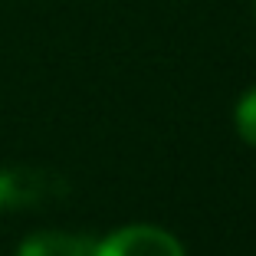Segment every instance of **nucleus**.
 I'll use <instances>...</instances> for the list:
<instances>
[{
    "mask_svg": "<svg viewBox=\"0 0 256 256\" xmlns=\"http://www.w3.org/2000/svg\"><path fill=\"white\" fill-rule=\"evenodd\" d=\"M66 181L43 168H0V210L33 207L50 197L66 194Z\"/></svg>",
    "mask_w": 256,
    "mask_h": 256,
    "instance_id": "obj_1",
    "label": "nucleus"
},
{
    "mask_svg": "<svg viewBox=\"0 0 256 256\" xmlns=\"http://www.w3.org/2000/svg\"><path fill=\"white\" fill-rule=\"evenodd\" d=\"M96 256H184V246L161 226L132 224L96 243Z\"/></svg>",
    "mask_w": 256,
    "mask_h": 256,
    "instance_id": "obj_2",
    "label": "nucleus"
},
{
    "mask_svg": "<svg viewBox=\"0 0 256 256\" xmlns=\"http://www.w3.org/2000/svg\"><path fill=\"white\" fill-rule=\"evenodd\" d=\"M16 256H96V240L79 234H33L20 243Z\"/></svg>",
    "mask_w": 256,
    "mask_h": 256,
    "instance_id": "obj_3",
    "label": "nucleus"
},
{
    "mask_svg": "<svg viewBox=\"0 0 256 256\" xmlns=\"http://www.w3.org/2000/svg\"><path fill=\"white\" fill-rule=\"evenodd\" d=\"M236 132L246 144L256 148V86L236 102Z\"/></svg>",
    "mask_w": 256,
    "mask_h": 256,
    "instance_id": "obj_4",
    "label": "nucleus"
},
{
    "mask_svg": "<svg viewBox=\"0 0 256 256\" xmlns=\"http://www.w3.org/2000/svg\"><path fill=\"white\" fill-rule=\"evenodd\" d=\"M253 10H256V0H253Z\"/></svg>",
    "mask_w": 256,
    "mask_h": 256,
    "instance_id": "obj_5",
    "label": "nucleus"
}]
</instances>
